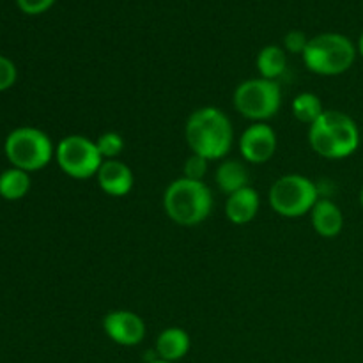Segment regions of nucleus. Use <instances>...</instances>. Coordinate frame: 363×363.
I'll use <instances>...</instances> for the list:
<instances>
[{
	"instance_id": "f257e3e1",
	"label": "nucleus",
	"mask_w": 363,
	"mask_h": 363,
	"mask_svg": "<svg viewBox=\"0 0 363 363\" xmlns=\"http://www.w3.org/2000/svg\"><path fill=\"white\" fill-rule=\"evenodd\" d=\"M184 137L194 155L215 162L230 151L234 130L230 119L222 110L216 106H202L188 117Z\"/></svg>"
},
{
	"instance_id": "f03ea898",
	"label": "nucleus",
	"mask_w": 363,
	"mask_h": 363,
	"mask_svg": "<svg viewBox=\"0 0 363 363\" xmlns=\"http://www.w3.org/2000/svg\"><path fill=\"white\" fill-rule=\"evenodd\" d=\"M308 144L326 160L350 158L360 147V128L357 121L339 110H325L308 126Z\"/></svg>"
},
{
	"instance_id": "7ed1b4c3",
	"label": "nucleus",
	"mask_w": 363,
	"mask_h": 363,
	"mask_svg": "<svg viewBox=\"0 0 363 363\" xmlns=\"http://www.w3.org/2000/svg\"><path fill=\"white\" fill-rule=\"evenodd\" d=\"M211 208L213 195L204 181L179 177L172 181L163 194V209L177 225H201L209 216Z\"/></svg>"
},
{
	"instance_id": "20e7f679",
	"label": "nucleus",
	"mask_w": 363,
	"mask_h": 363,
	"mask_svg": "<svg viewBox=\"0 0 363 363\" xmlns=\"http://www.w3.org/2000/svg\"><path fill=\"white\" fill-rule=\"evenodd\" d=\"M357 45L339 32H325L311 38L303 52V62L308 71L321 77H339L357 60Z\"/></svg>"
},
{
	"instance_id": "39448f33",
	"label": "nucleus",
	"mask_w": 363,
	"mask_h": 363,
	"mask_svg": "<svg viewBox=\"0 0 363 363\" xmlns=\"http://www.w3.org/2000/svg\"><path fill=\"white\" fill-rule=\"evenodd\" d=\"M4 152L11 167L25 172H38L55 158V147L48 135L34 126H20L4 142Z\"/></svg>"
},
{
	"instance_id": "423d86ee",
	"label": "nucleus",
	"mask_w": 363,
	"mask_h": 363,
	"mask_svg": "<svg viewBox=\"0 0 363 363\" xmlns=\"http://www.w3.org/2000/svg\"><path fill=\"white\" fill-rule=\"evenodd\" d=\"M321 199L314 181L301 174H287L279 177L269 188V204L273 211L286 218H300L308 215Z\"/></svg>"
},
{
	"instance_id": "0eeeda50",
	"label": "nucleus",
	"mask_w": 363,
	"mask_h": 363,
	"mask_svg": "<svg viewBox=\"0 0 363 363\" xmlns=\"http://www.w3.org/2000/svg\"><path fill=\"white\" fill-rule=\"evenodd\" d=\"M234 108L254 123H264L277 116L282 103V89L275 80L248 78L241 82L233 96Z\"/></svg>"
},
{
	"instance_id": "6e6552de",
	"label": "nucleus",
	"mask_w": 363,
	"mask_h": 363,
	"mask_svg": "<svg viewBox=\"0 0 363 363\" xmlns=\"http://www.w3.org/2000/svg\"><path fill=\"white\" fill-rule=\"evenodd\" d=\"M55 160L66 176L73 179L96 177L105 160L98 151L96 140L84 135H67L55 145Z\"/></svg>"
},
{
	"instance_id": "1a4fd4ad",
	"label": "nucleus",
	"mask_w": 363,
	"mask_h": 363,
	"mask_svg": "<svg viewBox=\"0 0 363 363\" xmlns=\"http://www.w3.org/2000/svg\"><path fill=\"white\" fill-rule=\"evenodd\" d=\"M103 330L112 342L133 347L144 340L145 323L133 311H112L103 318Z\"/></svg>"
},
{
	"instance_id": "9d476101",
	"label": "nucleus",
	"mask_w": 363,
	"mask_h": 363,
	"mask_svg": "<svg viewBox=\"0 0 363 363\" xmlns=\"http://www.w3.org/2000/svg\"><path fill=\"white\" fill-rule=\"evenodd\" d=\"M277 151V133L266 123H254L240 138V152L245 162L261 165L269 162Z\"/></svg>"
},
{
	"instance_id": "9b49d317",
	"label": "nucleus",
	"mask_w": 363,
	"mask_h": 363,
	"mask_svg": "<svg viewBox=\"0 0 363 363\" xmlns=\"http://www.w3.org/2000/svg\"><path fill=\"white\" fill-rule=\"evenodd\" d=\"M96 179L98 186L110 197H124L135 184L133 172L121 160H105L96 174Z\"/></svg>"
},
{
	"instance_id": "f8f14e48",
	"label": "nucleus",
	"mask_w": 363,
	"mask_h": 363,
	"mask_svg": "<svg viewBox=\"0 0 363 363\" xmlns=\"http://www.w3.org/2000/svg\"><path fill=\"white\" fill-rule=\"evenodd\" d=\"M261 208L259 191L252 186H245L234 194L227 195L225 215L227 220L234 225H247L257 216Z\"/></svg>"
},
{
	"instance_id": "ddd939ff",
	"label": "nucleus",
	"mask_w": 363,
	"mask_h": 363,
	"mask_svg": "<svg viewBox=\"0 0 363 363\" xmlns=\"http://www.w3.org/2000/svg\"><path fill=\"white\" fill-rule=\"evenodd\" d=\"M312 227L321 238L339 236L344 229V215L342 209L332 201V199L321 197L311 211Z\"/></svg>"
},
{
	"instance_id": "4468645a",
	"label": "nucleus",
	"mask_w": 363,
	"mask_h": 363,
	"mask_svg": "<svg viewBox=\"0 0 363 363\" xmlns=\"http://www.w3.org/2000/svg\"><path fill=\"white\" fill-rule=\"evenodd\" d=\"M190 346L191 340L186 330L179 326H170L163 330L156 339V354L160 360L176 363L186 357Z\"/></svg>"
},
{
	"instance_id": "2eb2a0df",
	"label": "nucleus",
	"mask_w": 363,
	"mask_h": 363,
	"mask_svg": "<svg viewBox=\"0 0 363 363\" xmlns=\"http://www.w3.org/2000/svg\"><path fill=\"white\" fill-rule=\"evenodd\" d=\"M215 181L218 184L220 191L230 195L234 191L241 190L245 186H250L248 181H250V176H248L247 167L243 165L238 160H225L218 165L215 174Z\"/></svg>"
},
{
	"instance_id": "dca6fc26",
	"label": "nucleus",
	"mask_w": 363,
	"mask_h": 363,
	"mask_svg": "<svg viewBox=\"0 0 363 363\" xmlns=\"http://www.w3.org/2000/svg\"><path fill=\"white\" fill-rule=\"evenodd\" d=\"M257 71L259 77L266 78V80H279L287 67V55L286 50L280 48L277 45H268L259 52L257 60Z\"/></svg>"
},
{
	"instance_id": "f3484780",
	"label": "nucleus",
	"mask_w": 363,
	"mask_h": 363,
	"mask_svg": "<svg viewBox=\"0 0 363 363\" xmlns=\"http://www.w3.org/2000/svg\"><path fill=\"white\" fill-rule=\"evenodd\" d=\"M30 190V174L21 169H6L0 174V197L4 201H21Z\"/></svg>"
},
{
	"instance_id": "a211bd4d",
	"label": "nucleus",
	"mask_w": 363,
	"mask_h": 363,
	"mask_svg": "<svg viewBox=\"0 0 363 363\" xmlns=\"http://www.w3.org/2000/svg\"><path fill=\"white\" fill-rule=\"evenodd\" d=\"M291 108H293V116L296 117L300 123L308 124V126H312V124L325 113L323 101L319 99L318 94H314V92H301V94H298L296 98L293 99Z\"/></svg>"
},
{
	"instance_id": "6ab92c4d",
	"label": "nucleus",
	"mask_w": 363,
	"mask_h": 363,
	"mask_svg": "<svg viewBox=\"0 0 363 363\" xmlns=\"http://www.w3.org/2000/svg\"><path fill=\"white\" fill-rule=\"evenodd\" d=\"M96 145L103 160H117L124 151V138L117 131H106L99 135Z\"/></svg>"
},
{
	"instance_id": "aec40b11",
	"label": "nucleus",
	"mask_w": 363,
	"mask_h": 363,
	"mask_svg": "<svg viewBox=\"0 0 363 363\" xmlns=\"http://www.w3.org/2000/svg\"><path fill=\"white\" fill-rule=\"evenodd\" d=\"M208 165L209 160H206L204 156H199L191 152V156H188L186 162H184L183 177L191 181H204L206 174H208Z\"/></svg>"
},
{
	"instance_id": "412c9836",
	"label": "nucleus",
	"mask_w": 363,
	"mask_h": 363,
	"mask_svg": "<svg viewBox=\"0 0 363 363\" xmlns=\"http://www.w3.org/2000/svg\"><path fill=\"white\" fill-rule=\"evenodd\" d=\"M16 78H18V69L16 66H14L13 60L0 55V92L13 87V85L16 84Z\"/></svg>"
},
{
	"instance_id": "4be33fe9",
	"label": "nucleus",
	"mask_w": 363,
	"mask_h": 363,
	"mask_svg": "<svg viewBox=\"0 0 363 363\" xmlns=\"http://www.w3.org/2000/svg\"><path fill=\"white\" fill-rule=\"evenodd\" d=\"M308 41H311V39L307 38V34H305V32L289 30L286 34V38H284V48H286V52H289V53H300V55H303Z\"/></svg>"
},
{
	"instance_id": "5701e85b",
	"label": "nucleus",
	"mask_w": 363,
	"mask_h": 363,
	"mask_svg": "<svg viewBox=\"0 0 363 363\" xmlns=\"http://www.w3.org/2000/svg\"><path fill=\"white\" fill-rule=\"evenodd\" d=\"M57 0H16L18 7L25 14H43Z\"/></svg>"
},
{
	"instance_id": "b1692460",
	"label": "nucleus",
	"mask_w": 363,
	"mask_h": 363,
	"mask_svg": "<svg viewBox=\"0 0 363 363\" xmlns=\"http://www.w3.org/2000/svg\"><path fill=\"white\" fill-rule=\"evenodd\" d=\"M357 52H358V55H360L362 59H363V32L360 34V38H358V43H357Z\"/></svg>"
},
{
	"instance_id": "393cba45",
	"label": "nucleus",
	"mask_w": 363,
	"mask_h": 363,
	"mask_svg": "<svg viewBox=\"0 0 363 363\" xmlns=\"http://www.w3.org/2000/svg\"><path fill=\"white\" fill-rule=\"evenodd\" d=\"M147 363H170V362H165V360H160V358H158V360H151V362H147Z\"/></svg>"
},
{
	"instance_id": "a878e982",
	"label": "nucleus",
	"mask_w": 363,
	"mask_h": 363,
	"mask_svg": "<svg viewBox=\"0 0 363 363\" xmlns=\"http://www.w3.org/2000/svg\"><path fill=\"white\" fill-rule=\"evenodd\" d=\"M360 206L363 208V186H362V190H360Z\"/></svg>"
}]
</instances>
